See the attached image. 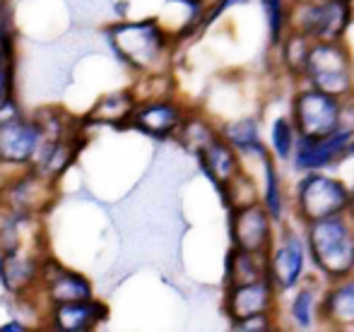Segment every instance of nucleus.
<instances>
[{
	"label": "nucleus",
	"mask_w": 354,
	"mask_h": 332,
	"mask_svg": "<svg viewBox=\"0 0 354 332\" xmlns=\"http://www.w3.org/2000/svg\"><path fill=\"white\" fill-rule=\"evenodd\" d=\"M308 248L328 277H347L354 270V231L337 215L311 222Z\"/></svg>",
	"instance_id": "1"
},
{
	"label": "nucleus",
	"mask_w": 354,
	"mask_h": 332,
	"mask_svg": "<svg viewBox=\"0 0 354 332\" xmlns=\"http://www.w3.org/2000/svg\"><path fill=\"white\" fill-rule=\"evenodd\" d=\"M304 75L311 80L313 89L330 94V97H345L352 89V63L347 51L337 41H318L311 43L306 70Z\"/></svg>",
	"instance_id": "2"
},
{
	"label": "nucleus",
	"mask_w": 354,
	"mask_h": 332,
	"mask_svg": "<svg viewBox=\"0 0 354 332\" xmlns=\"http://www.w3.org/2000/svg\"><path fill=\"white\" fill-rule=\"evenodd\" d=\"M297 205L299 215L311 224L318 219H328L335 217L350 205V193L340 181L328 176H318V173H308L304 181L299 183L297 191Z\"/></svg>",
	"instance_id": "3"
},
{
	"label": "nucleus",
	"mask_w": 354,
	"mask_h": 332,
	"mask_svg": "<svg viewBox=\"0 0 354 332\" xmlns=\"http://www.w3.org/2000/svg\"><path fill=\"white\" fill-rule=\"evenodd\" d=\"M340 101L321 89H304L294 99V123L301 137H326L340 128Z\"/></svg>",
	"instance_id": "4"
},
{
	"label": "nucleus",
	"mask_w": 354,
	"mask_h": 332,
	"mask_svg": "<svg viewBox=\"0 0 354 332\" xmlns=\"http://www.w3.org/2000/svg\"><path fill=\"white\" fill-rule=\"evenodd\" d=\"M299 32L311 41H340L352 19L350 0H316L301 3L299 10Z\"/></svg>",
	"instance_id": "5"
},
{
	"label": "nucleus",
	"mask_w": 354,
	"mask_h": 332,
	"mask_svg": "<svg viewBox=\"0 0 354 332\" xmlns=\"http://www.w3.org/2000/svg\"><path fill=\"white\" fill-rule=\"evenodd\" d=\"M232 236L234 246L239 251L253 253V255H266L270 246L272 226H270V212L263 205H243L234 212L232 217Z\"/></svg>",
	"instance_id": "6"
},
{
	"label": "nucleus",
	"mask_w": 354,
	"mask_h": 332,
	"mask_svg": "<svg viewBox=\"0 0 354 332\" xmlns=\"http://www.w3.org/2000/svg\"><path fill=\"white\" fill-rule=\"evenodd\" d=\"M113 46L133 66H149L162 51V34L152 22L123 24L113 32Z\"/></svg>",
	"instance_id": "7"
},
{
	"label": "nucleus",
	"mask_w": 354,
	"mask_h": 332,
	"mask_svg": "<svg viewBox=\"0 0 354 332\" xmlns=\"http://www.w3.org/2000/svg\"><path fill=\"white\" fill-rule=\"evenodd\" d=\"M272 309V286L270 280L263 277L246 284L229 286L227 296V313L234 323H241L253 315H268Z\"/></svg>",
	"instance_id": "8"
},
{
	"label": "nucleus",
	"mask_w": 354,
	"mask_h": 332,
	"mask_svg": "<svg viewBox=\"0 0 354 332\" xmlns=\"http://www.w3.org/2000/svg\"><path fill=\"white\" fill-rule=\"evenodd\" d=\"M354 140L352 130H340L326 137H301L297 145V168L304 171H313V168H323L345 155L347 145Z\"/></svg>",
	"instance_id": "9"
},
{
	"label": "nucleus",
	"mask_w": 354,
	"mask_h": 332,
	"mask_svg": "<svg viewBox=\"0 0 354 332\" xmlns=\"http://www.w3.org/2000/svg\"><path fill=\"white\" fill-rule=\"evenodd\" d=\"M304 272V244L297 236H287L282 246L272 253L270 277L280 289H292Z\"/></svg>",
	"instance_id": "10"
},
{
	"label": "nucleus",
	"mask_w": 354,
	"mask_h": 332,
	"mask_svg": "<svg viewBox=\"0 0 354 332\" xmlns=\"http://www.w3.org/2000/svg\"><path fill=\"white\" fill-rule=\"evenodd\" d=\"M39 130L27 123L12 121L8 126H0V157L8 162H22L37 147Z\"/></svg>",
	"instance_id": "11"
},
{
	"label": "nucleus",
	"mask_w": 354,
	"mask_h": 332,
	"mask_svg": "<svg viewBox=\"0 0 354 332\" xmlns=\"http://www.w3.org/2000/svg\"><path fill=\"white\" fill-rule=\"evenodd\" d=\"M201 159H203L205 171L210 173L212 181L219 183V186H224V191H227V188L232 186L239 176H241V173H239V164H236L234 152L219 140H212L203 147Z\"/></svg>",
	"instance_id": "12"
},
{
	"label": "nucleus",
	"mask_w": 354,
	"mask_h": 332,
	"mask_svg": "<svg viewBox=\"0 0 354 332\" xmlns=\"http://www.w3.org/2000/svg\"><path fill=\"white\" fill-rule=\"evenodd\" d=\"M178 111L171 106V104H154V106L142 108L136 116V126L140 128L142 133H149L154 137H164L178 126Z\"/></svg>",
	"instance_id": "13"
},
{
	"label": "nucleus",
	"mask_w": 354,
	"mask_h": 332,
	"mask_svg": "<svg viewBox=\"0 0 354 332\" xmlns=\"http://www.w3.org/2000/svg\"><path fill=\"white\" fill-rule=\"evenodd\" d=\"M323 311H326V318L333 320V323L354 325V280L342 282L340 286H335L328 294Z\"/></svg>",
	"instance_id": "14"
},
{
	"label": "nucleus",
	"mask_w": 354,
	"mask_h": 332,
	"mask_svg": "<svg viewBox=\"0 0 354 332\" xmlns=\"http://www.w3.org/2000/svg\"><path fill=\"white\" fill-rule=\"evenodd\" d=\"M102 315V309L94 304H84V301H66L58 309L56 323L63 330H89Z\"/></svg>",
	"instance_id": "15"
},
{
	"label": "nucleus",
	"mask_w": 354,
	"mask_h": 332,
	"mask_svg": "<svg viewBox=\"0 0 354 332\" xmlns=\"http://www.w3.org/2000/svg\"><path fill=\"white\" fill-rule=\"evenodd\" d=\"M229 286L246 284V282L263 280V267H261V255H253L246 251H234L229 255Z\"/></svg>",
	"instance_id": "16"
},
{
	"label": "nucleus",
	"mask_w": 354,
	"mask_h": 332,
	"mask_svg": "<svg viewBox=\"0 0 354 332\" xmlns=\"http://www.w3.org/2000/svg\"><path fill=\"white\" fill-rule=\"evenodd\" d=\"M224 135H227V140L232 142L234 147H239V150H243V152H256V155L266 152V147L258 140V126L253 118H241V121H236V123H229V126L224 128Z\"/></svg>",
	"instance_id": "17"
},
{
	"label": "nucleus",
	"mask_w": 354,
	"mask_h": 332,
	"mask_svg": "<svg viewBox=\"0 0 354 332\" xmlns=\"http://www.w3.org/2000/svg\"><path fill=\"white\" fill-rule=\"evenodd\" d=\"M308 51H311V39L301 32H294L282 46V56H284V63H287L289 70L297 72V75H304L306 61H308Z\"/></svg>",
	"instance_id": "18"
},
{
	"label": "nucleus",
	"mask_w": 354,
	"mask_h": 332,
	"mask_svg": "<svg viewBox=\"0 0 354 332\" xmlns=\"http://www.w3.org/2000/svg\"><path fill=\"white\" fill-rule=\"evenodd\" d=\"M263 159V166H266V210L270 212L272 219H280L282 217V191H280V183H277V173H275V166H272L270 157L268 152L261 155Z\"/></svg>",
	"instance_id": "19"
},
{
	"label": "nucleus",
	"mask_w": 354,
	"mask_h": 332,
	"mask_svg": "<svg viewBox=\"0 0 354 332\" xmlns=\"http://www.w3.org/2000/svg\"><path fill=\"white\" fill-rule=\"evenodd\" d=\"M53 296L61 301H84L89 296V286L75 275H61V280L53 286Z\"/></svg>",
	"instance_id": "20"
},
{
	"label": "nucleus",
	"mask_w": 354,
	"mask_h": 332,
	"mask_svg": "<svg viewBox=\"0 0 354 332\" xmlns=\"http://www.w3.org/2000/svg\"><path fill=\"white\" fill-rule=\"evenodd\" d=\"M272 147H275L280 159H287V157L292 155L294 133H292V123H289L287 118H277L275 126H272Z\"/></svg>",
	"instance_id": "21"
},
{
	"label": "nucleus",
	"mask_w": 354,
	"mask_h": 332,
	"mask_svg": "<svg viewBox=\"0 0 354 332\" xmlns=\"http://www.w3.org/2000/svg\"><path fill=\"white\" fill-rule=\"evenodd\" d=\"M266 10L268 24H270V39L272 43H280L282 29H284V0H261Z\"/></svg>",
	"instance_id": "22"
},
{
	"label": "nucleus",
	"mask_w": 354,
	"mask_h": 332,
	"mask_svg": "<svg viewBox=\"0 0 354 332\" xmlns=\"http://www.w3.org/2000/svg\"><path fill=\"white\" fill-rule=\"evenodd\" d=\"M292 318L297 325H301V328H308L313 320V291L304 289L297 294V299H294L292 304Z\"/></svg>",
	"instance_id": "23"
},
{
	"label": "nucleus",
	"mask_w": 354,
	"mask_h": 332,
	"mask_svg": "<svg viewBox=\"0 0 354 332\" xmlns=\"http://www.w3.org/2000/svg\"><path fill=\"white\" fill-rule=\"evenodd\" d=\"M131 108V101L126 97H109L106 101L99 106V116L102 121H116V118H123Z\"/></svg>",
	"instance_id": "24"
},
{
	"label": "nucleus",
	"mask_w": 354,
	"mask_h": 332,
	"mask_svg": "<svg viewBox=\"0 0 354 332\" xmlns=\"http://www.w3.org/2000/svg\"><path fill=\"white\" fill-rule=\"evenodd\" d=\"M8 89H10V68H8V56L3 58V53H0V104L8 101Z\"/></svg>",
	"instance_id": "25"
},
{
	"label": "nucleus",
	"mask_w": 354,
	"mask_h": 332,
	"mask_svg": "<svg viewBox=\"0 0 354 332\" xmlns=\"http://www.w3.org/2000/svg\"><path fill=\"white\" fill-rule=\"evenodd\" d=\"M3 330H8V332H17V330H22V325H17V323H10V325H5Z\"/></svg>",
	"instance_id": "26"
},
{
	"label": "nucleus",
	"mask_w": 354,
	"mask_h": 332,
	"mask_svg": "<svg viewBox=\"0 0 354 332\" xmlns=\"http://www.w3.org/2000/svg\"><path fill=\"white\" fill-rule=\"evenodd\" d=\"M345 155H352V157H354V142H350V145H347V150H345Z\"/></svg>",
	"instance_id": "27"
},
{
	"label": "nucleus",
	"mask_w": 354,
	"mask_h": 332,
	"mask_svg": "<svg viewBox=\"0 0 354 332\" xmlns=\"http://www.w3.org/2000/svg\"><path fill=\"white\" fill-rule=\"evenodd\" d=\"M299 3H316V0H299Z\"/></svg>",
	"instance_id": "28"
},
{
	"label": "nucleus",
	"mask_w": 354,
	"mask_h": 332,
	"mask_svg": "<svg viewBox=\"0 0 354 332\" xmlns=\"http://www.w3.org/2000/svg\"><path fill=\"white\" fill-rule=\"evenodd\" d=\"M0 275H3V260H0Z\"/></svg>",
	"instance_id": "29"
}]
</instances>
